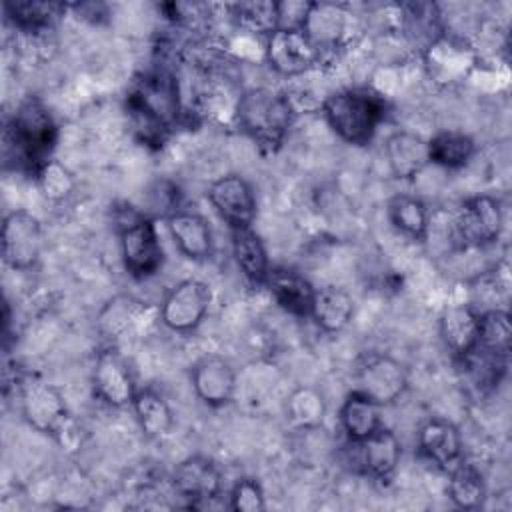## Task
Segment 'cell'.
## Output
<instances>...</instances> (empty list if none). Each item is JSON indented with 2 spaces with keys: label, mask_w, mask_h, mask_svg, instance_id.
<instances>
[{
  "label": "cell",
  "mask_w": 512,
  "mask_h": 512,
  "mask_svg": "<svg viewBox=\"0 0 512 512\" xmlns=\"http://www.w3.org/2000/svg\"><path fill=\"white\" fill-rule=\"evenodd\" d=\"M56 140L58 124L50 108L38 96H26L4 124V164H12L14 170L36 176V172L52 160Z\"/></svg>",
  "instance_id": "6da1fadb"
},
{
  "label": "cell",
  "mask_w": 512,
  "mask_h": 512,
  "mask_svg": "<svg viewBox=\"0 0 512 512\" xmlns=\"http://www.w3.org/2000/svg\"><path fill=\"white\" fill-rule=\"evenodd\" d=\"M132 128L144 144L164 142L168 130L180 116V94L176 80L166 72H148L134 80L126 96Z\"/></svg>",
  "instance_id": "7a4b0ae2"
},
{
  "label": "cell",
  "mask_w": 512,
  "mask_h": 512,
  "mask_svg": "<svg viewBox=\"0 0 512 512\" xmlns=\"http://www.w3.org/2000/svg\"><path fill=\"white\" fill-rule=\"evenodd\" d=\"M296 106L286 92L272 88H250L234 106L238 128L262 150L276 152L294 122Z\"/></svg>",
  "instance_id": "3957f363"
},
{
  "label": "cell",
  "mask_w": 512,
  "mask_h": 512,
  "mask_svg": "<svg viewBox=\"0 0 512 512\" xmlns=\"http://www.w3.org/2000/svg\"><path fill=\"white\" fill-rule=\"evenodd\" d=\"M322 114L332 132L352 146L374 140L386 118V100L370 88H342L322 100Z\"/></svg>",
  "instance_id": "277c9868"
},
{
  "label": "cell",
  "mask_w": 512,
  "mask_h": 512,
  "mask_svg": "<svg viewBox=\"0 0 512 512\" xmlns=\"http://www.w3.org/2000/svg\"><path fill=\"white\" fill-rule=\"evenodd\" d=\"M118 238L124 268L134 278L156 274L164 262V250L154 220L146 212L124 210L118 218Z\"/></svg>",
  "instance_id": "5b68a950"
},
{
  "label": "cell",
  "mask_w": 512,
  "mask_h": 512,
  "mask_svg": "<svg viewBox=\"0 0 512 512\" xmlns=\"http://www.w3.org/2000/svg\"><path fill=\"white\" fill-rule=\"evenodd\" d=\"M504 228V210L498 198L478 194L464 200L452 218V240L460 248L494 244Z\"/></svg>",
  "instance_id": "8992f818"
},
{
  "label": "cell",
  "mask_w": 512,
  "mask_h": 512,
  "mask_svg": "<svg viewBox=\"0 0 512 512\" xmlns=\"http://www.w3.org/2000/svg\"><path fill=\"white\" fill-rule=\"evenodd\" d=\"M210 304V286L198 278H186L166 292L158 316L168 330L176 334H190L202 324Z\"/></svg>",
  "instance_id": "52a82bcc"
},
{
  "label": "cell",
  "mask_w": 512,
  "mask_h": 512,
  "mask_svg": "<svg viewBox=\"0 0 512 512\" xmlns=\"http://www.w3.org/2000/svg\"><path fill=\"white\" fill-rule=\"evenodd\" d=\"M2 258L12 270H30L40 260L44 232L40 220L28 210H12L2 220Z\"/></svg>",
  "instance_id": "ba28073f"
},
{
  "label": "cell",
  "mask_w": 512,
  "mask_h": 512,
  "mask_svg": "<svg viewBox=\"0 0 512 512\" xmlns=\"http://www.w3.org/2000/svg\"><path fill=\"white\" fill-rule=\"evenodd\" d=\"M20 408L24 420L38 432L60 440L72 424L66 400L58 386L44 380H30L22 386Z\"/></svg>",
  "instance_id": "9c48e42d"
},
{
  "label": "cell",
  "mask_w": 512,
  "mask_h": 512,
  "mask_svg": "<svg viewBox=\"0 0 512 512\" xmlns=\"http://www.w3.org/2000/svg\"><path fill=\"white\" fill-rule=\"evenodd\" d=\"M264 56L274 72L300 76L320 64L322 50L302 28H276L266 36Z\"/></svg>",
  "instance_id": "30bf717a"
},
{
  "label": "cell",
  "mask_w": 512,
  "mask_h": 512,
  "mask_svg": "<svg viewBox=\"0 0 512 512\" xmlns=\"http://www.w3.org/2000/svg\"><path fill=\"white\" fill-rule=\"evenodd\" d=\"M206 198L228 228H248L258 214L252 184L240 174H224L210 182Z\"/></svg>",
  "instance_id": "8fae6325"
},
{
  "label": "cell",
  "mask_w": 512,
  "mask_h": 512,
  "mask_svg": "<svg viewBox=\"0 0 512 512\" xmlns=\"http://www.w3.org/2000/svg\"><path fill=\"white\" fill-rule=\"evenodd\" d=\"M354 388L380 406H388L406 392L408 372L400 360L388 354H374L358 366Z\"/></svg>",
  "instance_id": "7c38bea8"
},
{
  "label": "cell",
  "mask_w": 512,
  "mask_h": 512,
  "mask_svg": "<svg viewBox=\"0 0 512 512\" xmlns=\"http://www.w3.org/2000/svg\"><path fill=\"white\" fill-rule=\"evenodd\" d=\"M94 394L112 408L130 406L136 394V380L128 360L116 348L98 352L92 370Z\"/></svg>",
  "instance_id": "4fadbf2b"
},
{
  "label": "cell",
  "mask_w": 512,
  "mask_h": 512,
  "mask_svg": "<svg viewBox=\"0 0 512 512\" xmlns=\"http://www.w3.org/2000/svg\"><path fill=\"white\" fill-rule=\"evenodd\" d=\"M190 382L194 394L210 408L228 404L236 392V372L232 364L218 354L198 358L190 370Z\"/></svg>",
  "instance_id": "5bb4252c"
},
{
  "label": "cell",
  "mask_w": 512,
  "mask_h": 512,
  "mask_svg": "<svg viewBox=\"0 0 512 512\" xmlns=\"http://www.w3.org/2000/svg\"><path fill=\"white\" fill-rule=\"evenodd\" d=\"M424 62L428 74L436 82H456L464 78L476 64L474 48L454 34L444 32L438 40H434L424 52Z\"/></svg>",
  "instance_id": "9a60e30c"
},
{
  "label": "cell",
  "mask_w": 512,
  "mask_h": 512,
  "mask_svg": "<svg viewBox=\"0 0 512 512\" xmlns=\"http://www.w3.org/2000/svg\"><path fill=\"white\" fill-rule=\"evenodd\" d=\"M172 486L176 494L190 500V504L194 506L220 496L222 474L214 460L196 454L176 464L172 472Z\"/></svg>",
  "instance_id": "2e32d148"
},
{
  "label": "cell",
  "mask_w": 512,
  "mask_h": 512,
  "mask_svg": "<svg viewBox=\"0 0 512 512\" xmlns=\"http://www.w3.org/2000/svg\"><path fill=\"white\" fill-rule=\"evenodd\" d=\"M420 454L442 470L454 468L462 460L460 428L446 418H428L418 428Z\"/></svg>",
  "instance_id": "e0dca14e"
},
{
  "label": "cell",
  "mask_w": 512,
  "mask_h": 512,
  "mask_svg": "<svg viewBox=\"0 0 512 512\" xmlns=\"http://www.w3.org/2000/svg\"><path fill=\"white\" fill-rule=\"evenodd\" d=\"M166 228L180 254L188 260L204 262L212 256V228L202 214L178 208L166 218Z\"/></svg>",
  "instance_id": "ac0fdd59"
},
{
  "label": "cell",
  "mask_w": 512,
  "mask_h": 512,
  "mask_svg": "<svg viewBox=\"0 0 512 512\" xmlns=\"http://www.w3.org/2000/svg\"><path fill=\"white\" fill-rule=\"evenodd\" d=\"M358 450V464L360 470L374 478V480H388L396 472L402 456V446L398 436L386 428L380 426L374 434H370L362 442H350Z\"/></svg>",
  "instance_id": "d6986e66"
},
{
  "label": "cell",
  "mask_w": 512,
  "mask_h": 512,
  "mask_svg": "<svg viewBox=\"0 0 512 512\" xmlns=\"http://www.w3.org/2000/svg\"><path fill=\"white\" fill-rule=\"evenodd\" d=\"M384 156L398 180H410L430 164L428 140L410 130H396L384 142Z\"/></svg>",
  "instance_id": "ffe728a7"
},
{
  "label": "cell",
  "mask_w": 512,
  "mask_h": 512,
  "mask_svg": "<svg viewBox=\"0 0 512 512\" xmlns=\"http://www.w3.org/2000/svg\"><path fill=\"white\" fill-rule=\"evenodd\" d=\"M276 304L296 318H310L316 288L292 268H270L264 282Z\"/></svg>",
  "instance_id": "44dd1931"
},
{
  "label": "cell",
  "mask_w": 512,
  "mask_h": 512,
  "mask_svg": "<svg viewBox=\"0 0 512 512\" xmlns=\"http://www.w3.org/2000/svg\"><path fill=\"white\" fill-rule=\"evenodd\" d=\"M478 318L480 312L472 304H450L440 312L438 332L456 360L476 348Z\"/></svg>",
  "instance_id": "7402d4cb"
},
{
  "label": "cell",
  "mask_w": 512,
  "mask_h": 512,
  "mask_svg": "<svg viewBox=\"0 0 512 512\" xmlns=\"http://www.w3.org/2000/svg\"><path fill=\"white\" fill-rule=\"evenodd\" d=\"M348 10L342 4L334 2H310L306 20L302 30L310 36V40L322 50L336 48L344 38L348 26Z\"/></svg>",
  "instance_id": "603a6c76"
},
{
  "label": "cell",
  "mask_w": 512,
  "mask_h": 512,
  "mask_svg": "<svg viewBox=\"0 0 512 512\" xmlns=\"http://www.w3.org/2000/svg\"><path fill=\"white\" fill-rule=\"evenodd\" d=\"M338 420L348 442H362L374 434L382 424V406L366 394L352 388L344 398Z\"/></svg>",
  "instance_id": "cb8c5ba5"
},
{
  "label": "cell",
  "mask_w": 512,
  "mask_h": 512,
  "mask_svg": "<svg viewBox=\"0 0 512 512\" xmlns=\"http://www.w3.org/2000/svg\"><path fill=\"white\" fill-rule=\"evenodd\" d=\"M230 240H232V256L246 280L252 284H264L270 272V260L266 246L262 238L248 228H232L230 230Z\"/></svg>",
  "instance_id": "d4e9b609"
},
{
  "label": "cell",
  "mask_w": 512,
  "mask_h": 512,
  "mask_svg": "<svg viewBox=\"0 0 512 512\" xmlns=\"http://www.w3.org/2000/svg\"><path fill=\"white\" fill-rule=\"evenodd\" d=\"M354 316V300L340 286L316 288L310 318L322 332L336 334L342 332Z\"/></svg>",
  "instance_id": "484cf974"
},
{
  "label": "cell",
  "mask_w": 512,
  "mask_h": 512,
  "mask_svg": "<svg viewBox=\"0 0 512 512\" xmlns=\"http://www.w3.org/2000/svg\"><path fill=\"white\" fill-rule=\"evenodd\" d=\"M130 406H132V410L136 414V422L146 438L156 440V438L170 434V430L174 426V414H172L170 404L158 390H154L150 386L138 388Z\"/></svg>",
  "instance_id": "4316f807"
},
{
  "label": "cell",
  "mask_w": 512,
  "mask_h": 512,
  "mask_svg": "<svg viewBox=\"0 0 512 512\" xmlns=\"http://www.w3.org/2000/svg\"><path fill=\"white\" fill-rule=\"evenodd\" d=\"M390 224L412 240H426L430 230V210L426 202L414 194H394L386 204Z\"/></svg>",
  "instance_id": "83f0119b"
},
{
  "label": "cell",
  "mask_w": 512,
  "mask_h": 512,
  "mask_svg": "<svg viewBox=\"0 0 512 512\" xmlns=\"http://www.w3.org/2000/svg\"><path fill=\"white\" fill-rule=\"evenodd\" d=\"M430 164L446 170L464 168L476 154V142L470 134L460 130H440L428 140Z\"/></svg>",
  "instance_id": "f1b7e54d"
},
{
  "label": "cell",
  "mask_w": 512,
  "mask_h": 512,
  "mask_svg": "<svg viewBox=\"0 0 512 512\" xmlns=\"http://www.w3.org/2000/svg\"><path fill=\"white\" fill-rule=\"evenodd\" d=\"M446 492L456 508L476 510L484 504L486 484L480 470L474 464L460 460L454 468L448 470Z\"/></svg>",
  "instance_id": "f546056e"
},
{
  "label": "cell",
  "mask_w": 512,
  "mask_h": 512,
  "mask_svg": "<svg viewBox=\"0 0 512 512\" xmlns=\"http://www.w3.org/2000/svg\"><path fill=\"white\" fill-rule=\"evenodd\" d=\"M400 12H402V24H404L406 36L422 52L446 32L442 26L438 8L434 4H426V2L404 4L400 6Z\"/></svg>",
  "instance_id": "4dcf8cb0"
},
{
  "label": "cell",
  "mask_w": 512,
  "mask_h": 512,
  "mask_svg": "<svg viewBox=\"0 0 512 512\" xmlns=\"http://www.w3.org/2000/svg\"><path fill=\"white\" fill-rule=\"evenodd\" d=\"M288 422L298 430H316L326 418L324 396L312 386H298L290 392L284 406Z\"/></svg>",
  "instance_id": "1f68e13d"
},
{
  "label": "cell",
  "mask_w": 512,
  "mask_h": 512,
  "mask_svg": "<svg viewBox=\"0 0 512 512\" xmlns=\"http://www.w3.org/2000/svg\"><path fill=\"white\" fill-rule=\"evenodd\" d=\"M512 342V322L504 308H488L480 312L478 318V342L476 348L508 358Z\"/></svg>",
  "instance_id": "d6a6232c"
},
{
  "label": "cell",
  "mask_w": 512,
  "mask_h": 512,
  "mask_svg": "<svg viewBox=\"0 0 512 512\" xmlns=\"http://www.w3.org/2000/svg\"><path fill=\"white\" fill-rule=\"evenodd\" d=\"M144 306L132 296H114L98 314V328L108 338H120L138 326Z\"/></svg>",
  "instance_id": "836d02e7"
},
{
  "label": "cell",
  "mask_w": 512,
  "mask_h": 512,
  "mask_svg": "<svg viewBox=\"0 0 512 512\" xmlns=\"http://www.w3.org/2000/svg\"><path fill=\"white\" fill-rule=\"evenodd\" d=\"M8 20L22 32H44L66 10L58 2H10L4 6Z\"/></svg>",
  "instance_id": "e575fe53"
},
{
  "label": "cell",
  "mask_w": 512,
  "mask_h": 512,
  "mask_svg": "<svg viewBox=\"0 0 512 512\" xmlns=\"http://www.w3.org/2000/svg\"><path fill=\"white\" fill-rule=\"evenodd\" d=\"M232 18L240 28H246L264 38L278 28V2L256 0V2H238L230 6Z\"/></svg>",
  "instance_id": "d590c367"
},
{
  "label": "cell",
  "mask_w": 512,
  "mask_h": 512,
  "mask_svg": "<svg viewBox=\"0 0 512 512\" xmlns=\"http://www.w3.org/2000/svg\"><path fill=\"white\" fill-rule=\"evenodd\" d=\"M36 184L42 192V196L50 202H62L70 196L74 190V176L72 172L60 164L58 160H48L38 172H36Z\"/></svg>",
  "instance_id": "8d00e7d4"
},
{
  "label": "cell",
  "mask_w": 512,
  "mask_h": 512,
  "mask_svg": "<svg viewBox=\"0 0 512 512\" xmlns=\"http://www.w3.org/2000/svg\"><path fill=\"white\" fill-rule=\"evenodd\" d=\"M230 508L236 512H262L266 510V496L256 478H238L228 492Z\"/></svg>",
  "instance_id": "74e56055"
}]
</instances>
